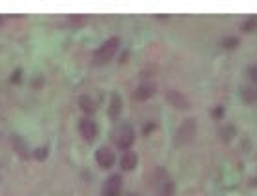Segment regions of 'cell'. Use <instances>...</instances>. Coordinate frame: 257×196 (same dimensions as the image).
Instances as JSON below:
<instances>
[{"label":"cell","instance_id":"15","mask_svg":"<svg viewBox=\"0 0 257 196\" xmlns=\"http://www.w3.org/2000/svg\"><path fill=\"white\" fill-rule=\"evenodd\" d=\"M221 47L223 49H235V47H238V38H225L223 42H221Z\"/></svg>","mask_w":257,"mask_h":196},{"label":"cell","instance_id":"6","mask_svg":"<svg viewBox=\"0 0 257 196\" xmlns=\"http://www.w3.org/2000/svg\"><path fill=\"white\" fill-rule=\"evenodd\" d=\"M96 162L100 168H111L114 164V153L107 147H100L96 151Z\"/></svg>","mask_w":257,"mask_h":196},{"label":"cell","instance_id":"1","mask_svg":"<svg viewBox=\"0 0 257 196\" xmlns=\"http://www.w3.org/2000/svg\"><path fill=\"white\" fill-rule=\"evenodd\" d=\"M118 45H120V40L116 36L105 40L94 53V64H105V62H109L114 53H116V49H118Z\"/></svg>","mask_w":257,"mask_h":196},{"label":"cell","instance_id":"5","mask_svg":"<svg viewBox=\"0 0 257 196\" xmlns=\"http://www.w3.org/2000/svg\"><path fill=\"white\" fill-rule=\"evenodd\" d=\"M79 132H81V136L86 140V142H92L96 136H98V126L94 123L92 119H83L81 123H79Z\"/></svg>","mask_w":257,"mask_h":196},{"label":"cell","instance_id":"20","mask_svg":"<svg viewBox=\"0 0 257 196\" xmlns=\"http://www.w3.org/2000/svg\"><path fill=\"white\" fill-rule=\"evenodd\" d=\"M19 81H21V70H15L12 74V83H19Z\"/></svg>","mask_w":257,"mask_h":196},{"label":"cell","instance_id":"18","mask_svg":"<svg viewBox=\"0 0 257 196\" xmlns=\"http://www.w3.org/2000/svg\"><path fill=\"white\" fill-rule=\"evenodd\" d=\"M14 146L19 149V153H21L23 157H27V146L21 142V138H14Z\"/></svg>","mask_w":257,"mask_h":196},{"label":"cell","instance_id":"3","mask_svg":"<svg viewBox=\"0 0 257 196\" xmlns=\"http://www.w3.org/2000/svg\"><path fill=\"white\" fill-rule=\"evenodd\" d=\"M113 140L120 149H128L134 144V140H136V132H134V128L130 124H120V126L114 128Z\"/></svg>","mask_w":257,"mask_h":196},{"label":"cell","instance_id":"10","mask_svg":"<svg viewBox=\"0 0 257 196\" xmlns=\"http://www.w3.org/2000/svg\"><path fill=\"white\" fill-rule=\"evenodd\" d=\"M154 91H156V87L150 85V83L139 85V87L136 89V93H134V98H136V100H149L150 96L154 95Z\"/></svg>","mask_w":257,"mask_h":196},{"label":"cell","instance_id":"21","mask_svg":"<svg viewBox=\"0 0 257 196\" xmlns=\"http://www.w3.org/2000/svg\"><path fill=\"white\" fill-rule=\"evenodd\" d=\"M223 115V108L221 106H218V108L214 109V117H221Z\"/></svg>","mask_w":257,"mask_h":196},{"label":"cell","instance_id":"11","mask_svg":"<svg viewBox=\"0 0 257 196\" xmlns=\"http://www.w3.org/2000/svg\"><path fill=\"white\" fill-rule=\"evenodd\" d=\"M240 96L246 104H255L257 102V85H246L240 89Z\"/></svg>","mask_w":257,"mask_h":196},{"label":"cell","instance_id":"9","mask_svg":"<svg viewBox=\"0 0 257 196\" xmlns=\"http://www.w3.org/2000/svg\"><path fill=\"white\" fill-rule=\"evenodd\" d=\"M120 166L124 172H132L137 166V155L134 151H126L120 159Z\"/></svg>","mask_w":257,"mask_h":196},{"label":"cell","instance_id":"12","mask_svg":"<svg viewBox=\"0 0 257 196\" xmlns=\"http://www.w3.org/2000/svg\"><path fill=\"white\" fill-rule=\"evenodd\" d=\"M120 111H122L120 96L113 95V98H111V106H109V117H111V119H118V117H120Z\"/></svg>","mask_w":257,"mask_h":196},{"label":"cell","instance_id":"13","mask_svg":"<svg viewBox=\"0 0 257 196\" xmlns=\"http://www.w3.org/2000/svg\"><path fill=\"white\" fill-rule=\"evenodd\" d=\"M79 106H81V109H83L85 113H94V111H96V104L90 100V96H81V98H79Z\"/></svg>","mask_w":257,"mask_h":196},{"label":"cell","instance_id":"14","mask_svg":"<svg viewBox=\"0 0 257 196\" xmlns=\"http://www.w3.org/2000/svg\"><path fill=\"white\" fill-rule=\"evenodd\" d=\"M257 29V17H250V19H246L244 23H240V30L242 32H253Z\"/></svg>","mask_w":257,"mask_h":196},{"label":"cell","instance_id":"17","mask_svg":"<svg viewBox=\"0 0 257 196\" xmlns=\"http://www.w3.org/2000/svg\"><path fill=\"white\" fill-rule=\"evenodd\" d=\"M32 155H34V159H38V160H45L47 159V147H38Z\"/></svg>","mask_w":257,"mask_h":196},{"label":"cell","instance_id":"4","mask_svg":"<svg viewBox=\"0 0 257 196\" xmlns=\"http://www.w3.org/2000/svg\"><path fill=\"white\" fill-rule=\"evenodd\" d=\"M195 130H197L195 121H193V119H186L184 123L180 124V128L177 130V134H175L177 146H186V144H190L192 138L195 136Z\"/></svg>","mask_w":257,"mask_h":196},{"label":"cell","instance_id":"8","mask_svg":"<svg viewBox=\"0 0 257 196\" xmlns=\"http://www.w3.org/2000/svg\"><path fill=\"white\" fill-rule=\"evenodd\" d=\"M120 185H122V179L120 175H111L105 183V189H103V196H116L120 194Z\"/></svg>","mask_w":257,"mask_h":196},{"label":"cell","instance_id":"7","mask_svg":"<svg viewBox=\"0 0 257 196\" xmlns=\"http://www.w3.org/2000/svg\"><path fill=\"white\" fill-rule=\"evenodd\" d=\"M167 102H169L171 106H175L177 109L190 108V100H188L182 93H179V91H169V93H167Z\"/></svg>","mask_w":257,"mask_h":196},{"label":"cell","instance_id":"16","mask_svg":"<svg viewBox=\"0 0 257 196\" xmlns=\"http://www.w3.org/2000/svg\"><path fill=\"white\" fill-rule=\"evenodd\" d=\"M220 136L223 140H225V142H229V140L233 138V136H235V128H233V126H227V128H221L220 130Z\"/></svg>","mask_w":257,"mask_h":196},{"label":"cell","instance_id":"19","mask_svg":"<svg viewBox=\"0 0 257 196\" xmlns=\"http://www.w3.org/2000/svg\"><path fill=\"white\" fill-rule=\"evenodd\" d=\"M248 76H250V80L253 83H257V66H250L248 68Z\"/></svg>","mask_w":257,"mask_h":196},{"label":"cell","instance_id":"22","mask_svg":"<svg viewBox=\"0 0 257 196\" xmlns=\"http://www.w3.org/2000/svg\"><path fill=\"white\" fill-rule=\"evenodd\" d=\"M0 23H2V17H0Z\"/></svg>","mask_w":257,"mask_h":196},{"label":"cell","instance_id":"2","mask_svg":"<svg viewBox=\"0 0 257 196\" xmlns=\"http://www.w3.org/2000/svg\"><path fill=\"white\" fill-rule=\"evenodd\" d=\"M154 181H156L158 196H175V185H173V179L169 177V174L165 172L164 168L156 170Z\"/></svg>","mask_w":257,"mask_h":196}]
</instances>
